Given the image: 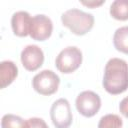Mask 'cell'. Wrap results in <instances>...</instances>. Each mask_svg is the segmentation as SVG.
Returning <instances> with one entry per match:
<instances>
[{
	"instance_id": "1",
	"label": "cell",
	"mask_w": 128,
	"mask_h": 128,
	"mask_svg": "<svg viewBox=\"0 0 128 128\" xmlns=\"http://www.w3.org/2000/svg\"><path fill=\"white\" fill-rule=\"evenodd\" d=\"M104 89L112 95L125 92L128 89V64L120 58H111L105 65L102 81Z\"/></svg>"
},
{
	"instance_id": "2",
	"label": "cell",
	"mask_w": 128,
	"mask_h": 128,
	"mask_svg": "<svg viewBox=\"0 0 128 128\" xmlns=\"http://www.w3.org/2000/svg\"><path fill=\"white\" fill-rule=\"evenodd\" d=\"M61 21L63 26L67 27L73 34L81 36L93 28L94 16L82 10L72 8L62 14Z\"/></svg>"
},
{
	"instance_id": "3",
	"label": "cell",
	"mask_w": 128,
	"mask_h": 128,
	"mask_svg": "<svg viewBox=\"0 0 128 128\" xmlns=\"http://www.w3.org/2000/svg\"><path fill=\"white\" fill-rule=\"evenodd\" d=\"M82 63V52L75 46L64 48L56 57V68L63 74H70L77 70Z\"/></svg>"
},
{
	"instance_id": "4",
	"label": "cell",
	"mask_w": 128,
	"mask_h": 128,
	"mask_svg": "<svg viewBox=\"0 0 128 128\" xmlns=\"http://www.w3.org/2000/svg\"><path fill=\"white\" fill-rule=\"evenodd\" d=\"M60 78L52 70H43L36 74L32 80V86L34 90L45 96L54 94L59 87Z\"/></svg>"
},
{
	"instance_id": "5",
	"label": "cell",
	"mask_w": 128,
	"mask_h": 128,
	"mask_svg": "<svg viewBox=\"0 0 128 128\" xmlns=\"http://www.w3.org/2000/svg\"><path fill=\"white\" fill-rule=\"evenodd\" d=\"M50 117L56 128H69L72 124L73 116L68 100L65 98L56 100L50 108Z\"/></svg>"
},
{
	"instance_id": "6",
	"label": "cell",
	"mask_w": 128,
	"mask_h": 128,
	"mask_svg": "<svg viewBox=\"0 0 128 128\" xmlns=\"http://www.w3.org/2000/svg\"><path fill=\"white\" fill-rule=\"evenodd\" d=\"M75 105L81 115L89 118L98 113L101 107V99L93 91H83L77 96Z\"/></svg>"
},
{
	"instance_id": "7",
	"label": "cell",
	"mask_w": 128,
	"mask_h": 128,
	"mask_svg": "<svg viewBox=\"0 0 128 128\" xmlns=\"http://www.w3.org/2000/svg\"><path fill=\"white\" fill-rule=\"evenodd\" d=\"M52 31L53 23L48 16L44 14H38L31 18L29 36L33 40L45 41L51 36Z\"/></svg>"
},
{
	"instance_id": "8",
	"label": "cell",
	"mask_w": 128,
	"mask_h": 128,
	"mask_svg": "<svg viewBox=\"0 0 128 128\" xmlns=\"http://www.w3.org/2000/svg\"><path fill=\"white\" fill-rule=\"evenodd\" d=\"M21 63L28 71H35L44 62V53L37 45H27L21 52Z\"/></svg>"
},
{
	"instance_id": "9",
	"label": "cell",
	"mask_w": 128,
	"mask_h": 128,
	"mask_svg": "<svg viewBox=\"0 0 128 128\" xmlns=\"http://www.w3.org/2000/svg\"><path fill=\"white\" fill-rule=\"evenodd\" d=\"M31 16L26 11H17L12 15L11 27L13 33L19 37H25L29 35V29L31 24Z\"/></svg>"
},
{
	"instance_id": "10",
	"label": "cell",
	"mask_w": 128,
	"mask_h": 128,
	"mask_svg": "<svg viewBox=\"0 0 128 128\" xmlns=\"http://www.w3.org/2000/svg\"><path fill=\"white\" fill-rule=\"evenodd\" d=\"M18 75V68L12 61L6 60L0 63V81L1 88H5L10 85Z\"/></svg>"
},
{
	"instance_id": "11",
	"label": "cell",
	"mask_w": 128,
	"mask_h": 128,
	"mask_svg": "<svg viewBox=\"0 0 128 128\" xmlns=\"http://www.w3.org/2000/svg\"><path fill=\"white\" fill-rule=\"evenodd\" d=\"M113 44L116 50L128 55V26L120 27L115 31Z\"/></svg>"
},
{
	"instance_id": "12",
	"label": "cell",
	"mask_w": 128,
	"mask_h": 128,
	"mask_svg": "<svg viewBox=\"0 0 128 128\" xmlns=\"http://www.w3.org/2000/svg\"><path fill=\"white\" fill-rule=\"evenodd\" d=\"M110 15L116 20H128V0L113 1L110 5Z\"/></svg>"
},
{
	"instance_id": "13",
	"label": "cell",
	"mask_w": 128,
	"mask_h": 128,
	"mask_svg": "<svg viewBox=\"0 0 128 128\" xmlns=\"http://www.w3.org/2000/svg\"><path fill=\"white\" fill-rule=\"evenodd\" d=\"M2 128H29L27 120L14 114H5L1 120Z\"/></svg>"
},
{
	"instance_id": "14",
	"label": "cell",
	"mask_w": 128,
	"mask_h": 128,
	"mask_svg": "<svg viewBox=\"0 0 128 128\" xmlns=\"http://www.w3.org/2000/svg\"><path fill=\"white\" fill-rule=\"evenodd\" d=\"M123 125L122 119L116 114H107L101 117L98 123V128H121Z\"/></svg>"
},
{
	"instance_id": "15",
	"label": "cell",
	"mask_w": 128,
	"mask_h": 128,
	"mask_svg": "<svg viewBox=\"0 0 128 128\" xmlns=\"http://www.w3.org/2000/svg\"><path fill=\"white\" fill-rule=\"evenodd\" d=\"M29 128H49L47 123L42 119L38 117H32L27 120Z\"/></svg>"
},
{
	"instance_id": "16",
	"label": "cell",
	"mask_w": 128,
	"mask_h": 128,
	"mask_svg": "<svg viewBox=\"0 0 128 128\" xmlns=\"http://www.w3.org/2000/svg\"><path fill=\"white\" fill-rule=\"evenodd\" d=\"M119 110L123 116L128 118V96L123 98L119 104Z\"/></svg>"
},
{
	"instance_id": "17",
	"label": "cell",
	"mask_w": 128,
	"mask_h": 128,
	"mask_svg": "<svg viewBox=\"0 0 128 128\" xmlns=\"http://www.w3.org/2000/svg\"><path fill=\"white\" fill-rule=\"evenodd\" d=\"M105 1H81V3L87 7L90 8H96L97 6H100L104 3Z\"/></svg>"
}]
</instances>
